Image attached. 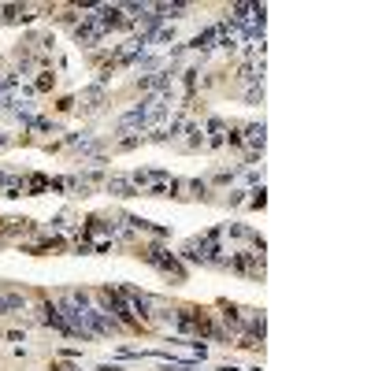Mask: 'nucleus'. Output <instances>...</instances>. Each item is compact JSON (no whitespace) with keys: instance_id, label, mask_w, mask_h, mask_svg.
Segmentation results:
<instances>
[{"instance_id":"obj_1","label":"nucleus","mask_w":371,"mask_h":371,"mask_svg":"<svg viewBox=\"0 0 371 371\" xmlns=\"http://www.w3.org/2000/svg\"><path fill=\"white\" fill-rule=\"evenodd\" d=\"M23 309H26L23 294H0V312H23Z\"/></svg>"}]
</instances>
